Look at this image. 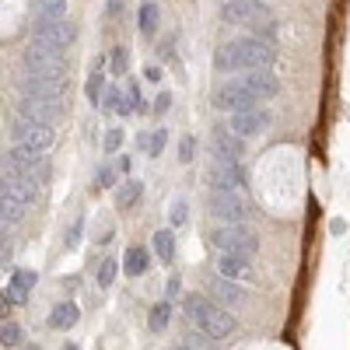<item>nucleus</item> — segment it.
Segmentation results:
<instances>
[{"mask_svg": "<svg viewBox=\"0 0 350 350\" xmlns=\"http://www.w3.org/2000/svg\"><path fill=\"white\" fill-rule=\"evenodd\" d=\"M277 64V49L273 42L259 39V36H245V39H231V42H221L217 53H214V67L221 74H231V70H270Z\"/></svg>", "mask_w": 350, "mask_h": 350, "instance_id": "nucleus-1", "label": "nucleus"}, {"mask_svg": "<svg viewBox=\"0 0 350 350\" xmlns=\"http://www.w3.org/2000/svg\"><path fill=\"white\" fill-rule=\"evenodd\" d=\"M183 308H186V315H189V323H193L203 336H211V340H228L231 333L239 329L235 315H231L228 308H221V305H214V301H207L203 295H186Z\"/></svg>", "mask_w": 350, "mask_h": 350, "instance_id": "nucleus-2", "label": "nucleus"}, {"mask_svg": "<svg viewBox=\"0 0 350 350\" xmlns=\"http://www.w3.org/2000/svg\"><path fill=\"white\" fill-rule=\"evenodd\" d=\"M221 21H228V25H252V28H262L267 36H273V11L262 4V0H224Z\"/></svg>", "mask_w": 350, "mask_h": 350, "instance_id": "nucleus-3", "label": "nucleus"}, {"mask_svg": "<svg viewBox=\"0 0 350 350\" xmlns=\"http://www.w3.org/2000/svg\"><path fill=\"white\" fill-rule=\"evenodd\" d=\"M211 242H214L221 252L245 256V259H252V256L259 252V235H256L249 224H221L214 235H211Z\"/></svg>", "mask_w": 350, "mask_h": 350, "instance_id": "nucleus-4", "label": "nucleus"}, {"mask_svg": "<svg viewBox=\"0 0 350 350\" xmlns=\"http://www.w3.org/2000/svg\"><path fill=\"white\" fill-rule=\"evenodd\" d=\"M211 214L224 224H245L252 217V203L242 189H217L211 193Z\"/></svg>", "mask_w": 350, "mask_h": 350, "instance_id": "nucleus-5", "label": "nucleus"}, {"mask_svg": "<svg viewBox=\"0 0 350 350\" xmlns=\"http://www.w3.org/2000/svg\"><path fill=\"white\" fill-rule=\"evenodd\" d=\"M203 186H207L211 193H217V189H245L242 161H231V158L207 161V168H203Z\"/></svg>", "mask_w": 350, "mask_h": 350, "instance_id": "nucleus-6", "label": "nucleus"}, {"mask_svg": "<svg viewBox=\"0 0 350 350\" xmlns=\"http://www.w3.org/2000/svg\"><path fill=\"white\" fill-rule=\"evenodd\" d=\"M21 95H42V98H67V64L39 70V74H25L21 77Z\"/></svg>", "mask_w": 350, "mask_h": 350, "instance_id": "nucleus-7", "label": "nucleus"}, {"mask_svg": "<svg viewBox=\"0 0 350 350\" xmlns=\"http://www.w3.org/2000/svg\"><path fill=\"white\" fill-rule=\"evenodd\" d=\"M18 116L21 120H36L53 126L64 116V98H42V95H21L18 98Z\"/></svg>", "mask_w": 350, "mask_h": 350, "instance_id": "nucleus-8", "label": "nucleus"}, {"mask_svg": "<svg viewBox=\"0 0 350 350\" xmlns=\"http://www.w3.org/2000/svg\"><path fill=\"white\" fill-rule=\"evenodd\" d=\"M77 39V28H74V21H53V25H36V39H32V46H42V49H49V53H56V56H64V49L70 46Z\"/></svg>", "mask_w": 350, "mask_h": 350, "instance_id": "nucleus-9", "label": "nucleus"}, {"mask_svg": "<svg viewBox=\"0 0 350 350\" xmlns=\"http://www.w3.org/2000/svg\"><path fill=\"white\" fill-rule=\"evenodd\" d=\"M214 105L221 109V112H228V116H235V112H249V109H259V102L245 92V88L239 84V77L235 81H224V84H217L214 88Z\"/></svg>", "mask_w": 350, "mask_h": 350, "instance_id": "nucleus-10", "label": "nucleus"}, {"mask_svg": "<svg viewBox=\"0 0 350 350\" xmlns=\"http://www.w3.org/2000/svg\"><path fill=\"white\" fill-rule=\"evenodd\" d=\"M14 144H21V148H32V151H46L53 148V140H56V130L46 126V123H36V120H21L18 116V123H14Z\"/></svg>", "mask_w": 350, "mask_h": 350, "instance_id": "nucleus-11", "label": "nucleus"}, {"mask_svg": "<svg viewBox=\"0 0 350 350\" xmlns=\"http://www.w3.org/2000/svg\"><path fill=\"white\" fill-rule=\"evenodd\" d=\"M4 168L14 172V175H25V179H36V172H42V175L49 172L46 158L39 151H32V148H21V144H14V148L4 154Z\"/></svg>", "mask_w": 350, "mask_h": 350, "instance_id": "nucleus-12", "label": "nucleus"}, {"mask_svg": "<svg viewBox=\"0 0 350 350\" xmlns=\"http://www.w3.org/2000/svg\"><path fill=\"white\" fill-rule=\"evenodd\" d=\"M0 196L21 203V207H32V203H39V183L25 179V175H14V172H4L0 175Z\"/></svg>", "mask_w": 350, "mask_h": 350, "instance_id": "nucleus-13", "label": "nucleus"}, {"mask_svg": "<svg viewBox=\"0 0 350 350\" xmlns=\"http://www.w3.org/2000/svg\"><path fill=\"white\" fill-rule=\"evenodd\" d=\"M239 84L245 88V92L262 105L267 98H277L280 95V77L273 74V70H245L242 77H239Z\"/></svg>", "mask_w": 350, "mask_h": 350, "instance_id": "nucleus-14", "label": "nucleus"}, {"mask_svg": "<svg viewBox=\"0 0 350 350\" xmlns=\"http://www.w3.org/2000/svg\"><path fill=\"white\" fill-rule=\"evenodd\" d=\"M270 120H273V116H270V109H249V112H235V116H228V130L231 133H235V137H256V133H262V130H267L270 126Z\"/></svg>", "mask_w": 350, "mask_h": 350, "instance_id": "nucleus-15", "label": "nucleus"}, {"mask_svg": "<svg viewBox=\"0 0 350 350\" xmlns=\"http://www.w3.org/2000/svg\"><path fill=\"white\" fill-rule=\"evenodd\" d=\"M211 148H214V158H231V161H239V158L245 154V140L235 137L228 126H214Z\"/></svg>", "mask_w": 350, "mask_h": 350, "instance_id": "nucleus-16", "label": "nucleus"}, {"mask_svg": "<svg viewBox=\"0 0 350 350\" xmlns=\"http://www.w3.org/2000/svg\"><path fill=\"white\" fill-rule=\"evenodd\" d=\"M211 295L221 301V308H242L249 301V291L242 284H235V280H224V277H217L211 284Z\"/></svg>", "mask_w": 350, "mask_h": 350, "instance_id": "nucleus-17", "label": "nucleus"}, {"mask_svg": "<svg viewBox=\"0 0 350 350\" xmlns=\"http://www.w3.org/2000/svg\"><path fill=\"white\" fill-rule=\"evenodd\" d=\"M217 273H221L224 280H235V284L256 277V273H252V259H245V256H231V252H221V259H217Z\"/></svg>", "mask_w": 350, "mask_h": 350, "instance_id": "nucleus-18", "label": "nucleus"}, {"mask_svg": "<svg viewBox=\"0 0 350 350\" xmlns=\"http://www.w3.org/2000/svg\"><path fill=\"white\" fill-rule=\"evenodd\" d=\"M25 74H39V70H53V67H64V56H56L42 46H28L25 49Z\"/></svg>", "mask_w": 350, "mask_h": 350, "instance_id": "nucleus-19", "label": "nucleus"}, {"mask_svg": "<svg viewBox=\"0 0 350 350\" xmlns=\"http://www.w3.org/2000/svg\"><path fill=\"white\" fill-rule=\"evenodd\" d=\"M151 259H154V256L144 249V245H130L126 256H123V273H126V277H144V273L151 270Z\"/></svg>", "mask_w": 350, "mask_h": 350, "instance_id": "nucleus-20", "label": "nucleus"}, {"mask_svg": "<svg viewBox=\"0 0 350 350\" xmlns=\"http://www.w3.org/2000/svg\"><path fill=\"white\" fill-rule=\"evenodd\" d=\"M158 25H161V8L154 4V0H144L140 11H137V28H140V36L154 39V36H158Z\"/></svg>", "mask_w": 350, "mask_h": 350, "instance_id": "nucleus-21", "label": "nucleus"}, {"mask_svg": "<svg viewBox=\"0 0 350 350\" xmlns=\"http://www.w3.org/2000/svg\"><path fill=\"white\" fill-rule=\"evenodd\" d=\"M77 319H81V308L74 301H60L49 312V329H74Z\"/></svg>", "mask_w": 350, "mask_h": 350, "instance_id": "nucleus-22", "label": "nucleus"}, {"mask_svg": "<svg viewBox=\"0 0 350 350\" xmlns=\"http://www.w3.org/2000/svg\"><path fill=\"white\" fill-rule=\"evenodd\" d=\"M67 18V0H36V21L39 25H53Z\"/></svg>", "mask_w": 350, "mask_h": 350, "instance_id": "nucleus-23", "label": "nucleus"}, {"mask_svg": "<svg viewBox=\"0 0 350 350\" xmlns=\"http://www.w3.org/2000/svg\"><path fill=\"white\" fill-rule=\"evenodd\" d=\"M151 245H154V259H161V262H175V231H172V228L154 231Z\"/></svg>", "mask_w": 350, "mask_h": 350, "instance_id": "nucleus-24", "label": "nucleus"}, {"mask_svg": "<svg viewBox=\"0 0 350 350\" xmlns=\"http://www.w3.org/2000/svg\"><path fill=\"white\" fill-rule=\"evenodd\" d=\"M140 196H144V183L130 179V183H123V186H116V207L130 211V207H137V203H140Z\"/></svg>", "mask_w": 350, "mask_h": 350, "instance_id": "nucleus-25", "label": "nucleus"}, {"mask_svg": "<svg viewBox=\"0 0 350 350\" xmlns=\"http://www.w3.org/2000/svg\"><path fill=\"white\" fill-rule=\"evenodd\" d=\"M36 280H39V273H32V270H14V277H11V295L18 298V305H25V298H28V291L36 287Z\"/></svg>", "mask_w": 350, "mask_h": 350, "instance_id": "nucleus-26", "label": "nucleus"}, {"mask_svg": "<svg viewBox=\"0 0 350 350\" xmlns=\"http://www.w3.org/2000/svg\"><path fill=\"white\" fill-rule=\"evenodd\" d=\"M21 214H25L21 203H14V200H8V196H0V235H8V228H14V224L21 221Z\"/></svg>", "mask_w": 350, "mask_h": 350, "instance_id": "nucleus-27", "label": "nucleus"}, {"mask_svg": "<svg viewBox=\"0 0 350 350\" xmlns=\"http://www.w3.org/2000/svg\"><path fill=\"white\" fill-rule=\"evenodd\" d=\"M168 319H172V301H158L148 315V329L151 333H165L168 329Z\"/></svg>", "mask_w": 350, "mask_h": 350, "instance_id": "nucleus-28", "label": "nucleus"}, {"mask_svg": "<svg viewBox=\"0 0 350 350\" xmlns=\"http://www.w3.org/2000/svg\"><path fill=\"white\" fill-rule=\"evenodd\" d=\"M109 70H112L116 77H123V74L130 70V49H126V46H112V49H109Z\"/></svg>", "mask_w": 350, "mask_h": 350, "instance_id": "nucleus-29", "label": "nucleus"}, {"mask_svg": "<svg viewBox=\"0 0 350 350\" xmlns=\"http://www.w3.org/2000/svg\"><path fill=\"white\" fill-rule=\"evenodd\" d=\"M116 273H120V262H116V259H102V262H98V273H95V284H98L102 291H109V287L116 284Z\"/></svg>", "mask_w": 350, "mask_h": 350, "instance_id": "nucleus-30", "label": "nucleus"}, {"mask_svg": "<svg viewBox=\"0 0 350 350\" xmlns=\"http://www.w3.org/2000/svg\"><path fill=\"white\" fill-rule=\"evenodd\" d=\"M84 95H88V102H92V105H102V95H105V74H92V77H88L84 81Z\"/></svg>", "mask_w": 350, "mask_h": 350, "instance_id": "nucleus-31", "label": "nucleus"}, {"mask_svg": "<svg viewBox=\"0 0 350 350\" xmlns=\"http://www.w3.org/2000/svg\"><path fill=\"white\" fill-rule=\"evenodd\" d=\"M25 343V329L18 323H0V347H21Z\"/></svg>", "mask_w": 350, "mask_h": 350, "instance_id": "nucleus-32", "label": "nucleus"}, {"mask_svg": "<svg viewBox=\"0 0 350 350\" xmlns=\"http://www.w3.org/2000/svg\"><path fill=\"white\" fill-rule=\"evenodd\" d=\"M116 186H120V172L112 168V161H105L95 172V189H116Z\"/></svg>", "mask_w": 350, "mask_h": 350, "instance_id": "nucleus-33", "label": "nucleus"}, {"mask_svg": "<svg viewBox=\"0 0 350 350\" xmlns=\"http://www.w3.org/2000/svg\"><path fill=\"white\" fill-rule=\"evenodd\" d=\"M165 144H168V130H151L148 133V148H144V151H148L151 158H158L165 151Z\"/></svg>", "mask_w": 350, "mask_h": 350, "instance_id": "nucleus-34", "label": "nucleus"}, {"mask_svg": "<svg viewBox=\"0 0 350 350\" xmlns=\"http://www.w3.org/2000/svg\"><path fill=\"white\" fill-rule=\"evenodd\" d=\"M123 130L120 126H112V130H105V137H102V148H105V154H116V151H120L123 148Z\"/></svg>", "mask_w": 350, "mask_h": 350, "instance_id": "nucleus-35", "label": "nucleus"}, {"mask_svg": "<svg viewBox=\"0 0 350 350\" xmlns=\"http://www.w3.org/2000/svg\"><path fill=\"white\" fill-rule=\"evenodd\" d=\"M183 347H186V350H214V347H211V336H203L200 329L186 333V336H183Z\"/></svg>", "mask_w": 350, "mask_h": 350, "instance_id": "nucleus-36", "label": "nucleus"}, {"mask_svg": "<svg viewBox=\"0 0 350 350\" xmlns=\"http://www.w3.org/2000/svg\"><path fill=\"white\" fill-rule=\"evenodd\" d=\"M186 217H189L186 200H175V203H172V211H168V221H172V228H183V224H186Z\"/></svg>", "mask_w": 350, "mask_h": 350, "instance_id": "nucleus-37", "label": "nucleus"}, {"mask_svg": "<svg viewBox=\"0 0 350 350\" xmlns=\"http://www.w3.org/2000/svg\"><path fill=\"white\" fill-rule=\"evenodd\" d=\"M193 158H196V137H189V133H186V137H179V161H183V165H189Z\"/></svg>", "mask_w": 350, "mask_h": 350, "instance_id": "nucleus-38", "label": "nucleus"}, {"mask_svg": "<svg viewBox=\"0 0 350 350\" xmlns=\"http://www.w3.org/2000/svg\"><path fill=\"white\" fill-rule=\"evenodd\" d=\"M14 305H18V298L11 295V287H4V291H0V323H8V319H11Z\"/></svg>", "mask_w": 350, "mask_h": 350, "instance_id": "nucleus-39", "label": "nucleus"}, {"mask_svg": "<svg viewBox=\"0 0 350 350\" xmlns=\"http://www.w3.org/2000/svg\"><path fill=\"white\" fill-rule=\"evenodd\" d=\"M179 291H183V280H179V273H172L168 284H165V301H175V298H179Z\"/></svg>", "mask_w": 350, "mask_h": 350, "instance_id": "nucleus-40", "label": "nucleus"}, {"mask_svg": "<svg viewBox=\"0 0 350 350\" xmlns=\"http://www.w3.org/2000/svg\"><path fill=\"white\" fill-rule=\"evenodd\" d=\"M81 231H84V217H77V221L70 224V231H67V249H74V245L81 242Z\"/></svg>", "mask_w": 350, "mask_h": 350, "instance_id": "nucleus-41", "label": "nucleus"}, {"mask_svg": "<svg viewBox=\"0 0 350 350\" xmlns=\"http://www.w3.org/2000/svg\"><path fill=\"white\" fill-rule=\"evenodd\" d=\"M168 105H172V95H168V92H161V95L154 98V116H165V112H168Z\"/></svg>", "mask_w": 350, "mask_h": 350, "instance_id": "nucleus-42", "label": "nucleus"}, {"mask_svg": "<svg viewBox=\"0 0 350 350\" xmlns=\"http://www.w3.org/2000/svg\"><path fill=\"white\" fill-rule=\"evenodd\" d=\"M11 252H14V242H11L8 235H0V262H8Z\"/></svg>", "mask_w": 350, "mask_h": 350, "instance_id": "nucleus-43", "label": "nucleus"}, {"mask_svg": "<svg viewBox=\"0 0 350 350\" xmlns=\"http://www.w3.org/2000/svg\"><path fill=\"white\" fill-rule=\"evenodd\" d=\"M123 8H126V0H109V4H105V14L116 18V14H123Z\"/></svg>", "mask_w": 350, "mask_h": 350, "instance_id": "nucleus-44", "label": "nucleus"}, {"mask_svg": "<svg viewBox=\"0 0 350 350\" xmlns=\"http://www.w3.org/2000/svg\"><path fill=\"white\" fill-rule=\"evenodd\" d=\"M130 165H133V161H130L126 154H120V158L112 161V168H116V172H130Z\"/></svg>", "mask_w": 350, "mask_h": 350, "instance_id": "nucleus-45", "label": "nucleus"}, {"mask_svg": "<svg viewBox=\"0 0 350 350\" xmlns=\"http://www.w3.org/2000/svg\"><path fill=\"white\" fill-rule=\"evenodd\" d=\"M144 77H148L151 84H158L161 81V67H144Z\"/></svg>", "mask_w": 350, "mask_h": 350, "instance_id": "nucleus-46", "label": "nucleus"}, {"mask_svg": "<svg viewBox=\"0 0 350 350\" xmlns=\"http://www.w3.org/2000/svg\"><path fill=\"white\" fill-rule=\"evenodd\" d=\"M172 46H175V36H165V39H161V49H158V53H161V56H172Z\"/></svg>", "mask_w": 350, "mask_h": 350, "instance_id": "nucleus-47", "label": "nucleus"}, {"mask_svg": "<svg viewBox=\"0 0 350 350\" xmlns=\"http://www.w3.org/2000/svg\"><path fill=\"white\" fill-rule=\"evenodd\" d=\"M64 350H77V343H67V347H64Z\"/></svg>", "mask_w": 350, "mask_h": 350, "instance_id": "nucleus-48", "label": "nucleus"}, {"mask_svg": "<svg viewBox=\"0 0 350 350\" xmlns=\"http://www.w3.org/2000/svg\"><path fill=\"white\" fill-rule=\"evenodd\" d=\"M28 350H39V347H28Z\"/></svg>", "mask_w": 350, "mask_h": 350, "instance_id": "nucleus-49", "label": "nucleus"}, {"mask_svg": "<svg viewBox=\"0 0 350 350\" xmlns=\"http://www.w3.org/2000/svg\"><path fill=\"white\" fill-rule=\"evenodd\" d=\"M179 350H186V347H179Z\"/></svg>", "mask_w": 350, "mask_h": 350, "instance_id": "nucleus-50", "label": "nucleus"}]
</instances>
